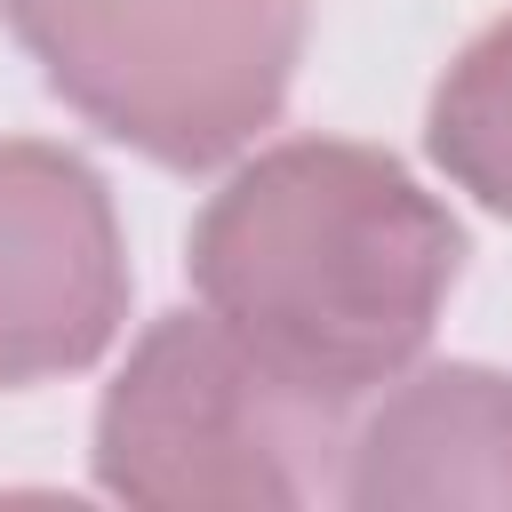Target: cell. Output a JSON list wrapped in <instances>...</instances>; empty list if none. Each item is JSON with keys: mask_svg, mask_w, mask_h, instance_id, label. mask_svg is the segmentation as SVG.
<instances>
[{"mask_svg": "<svg viewBox=\"0 0 512 512\" xmlns=\"http://www.w3.org/2000/svg\"><path fill=\"white\" fill-rule=\"evenodd\" d=\"M456 216L368 144L288 136L192 216V288L288 376L360 400L416 368L456 288Z\"/></svg>", "mask_w": 512, "mask_h": 512, "instance_id": "obj_1", "label": "cell"}, {"mask_svg": "<svg viewBox=\"0 0 512 512\" xmlns=\"http://www.w3.org/2000/svg\"><path fill=\"white\" fill-rule=\"evenodd\" d=\"M352 400L288 376L208 304L136 336L96 408V488L144 512H256L336 496Z\"/></svg>", "mask_w": 512, "mask_h": 512, "instance_id": "obj_2", "label": "cell"}, {"mask_svg": "<svg viewBox=\"0 0 512 512\" xmlns=\"http://www.w3.org/2000/svg\"><path fill=\"white\" fill-rule=\"evenodd\" d=\"M40 80L160 168H224L296 80L304 0H0Z\"/></svg>", "mask_w": 512, "mask_h": 512, "instance_id": "obj_3", "label": "cell"}, {"mask_svg": "<svg viewBox=\"0 0 512 512\" xmlns=\"http://www.w3.org/2000/svg\"><path fill=\"white\" fill-rule=\"evenodd\" d=\"M128 320L112 192L64 144L0 136V384L88 368Z\"/></svg>", "mask_w": 512, "mask_h": 512, "instance_id": "obj_4", "label": "cell"}, {"mask_svg": "<svg viewBox=\"0 0 512 512\" xmlns=\"http://www.w3.org/2000/svg\"><path fill=\"white\" fill-rule=\"evenodd\" d=\"M336 496L360 512L384 504H480L512 512V376L496 368H424L352 424Z\"/></svg>", "mask_w": 512, "mask_h": 512, "instance_id": "obj_5", "label": "cell"}, {"mask_svg": "<svg viewBox=\"0 0 512 512\" xmlns=\"http://www.w3.org/2000/svg\"><path fill=\"white\" fill-rule=\"evenodd\" d=\"M440 176L472 192L480 208L512 216V16L488 24L440 80L432 128H424Z\"/></svg>", "mask_w": 512, "mask_h": 512, "instance_id": "obj_6", "label": "cell"}]
</instances>
